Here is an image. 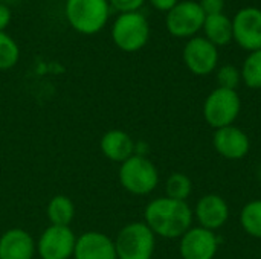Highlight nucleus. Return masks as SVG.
<instances>
[{"label":"nucleus","instance_id":"obj_24","mask_svg":"<svg viewBox=\"0 0 261 259\" xmlns=\"http://www.w3.org/2000/svg\"><path fill=\"white\" fill-rule=\"evenodd\" d=\"M145 2L147 0H109L110 6L115 8L116 11H119V14L139 11L144 6Z\"/></svg>","mask_w":261,"mask_h":259},{"label":"nucleus","instance_id":"obj_25","mask_svg":"<svg viewBox=\"0 0 261 259\" xmlns=\"http://www.w3.org/2000/svg\"><path fill=\"white\" fill-rule=\"evenodd\" d=\"M199 5L205 15L223 14V9H225V0H200Z\"/></svg>","mask_w":261,"mask_h":259},{"label":"nucleus","instance_id":"obj_27","mask_svg":"<svg viewBox=\"0 0 261 259\" xmlns=\"http://www.w3.org/2000/svg\"><path fill=\"white\" fill-rule=\"evenodd\" d=\"M150 5L156 9V11H161V12H168L171 8H174L180 0H148Z\"/></svg>","mask_w":261,"mask_h":259},{"label":"nucleus","instance_id":"obj_14","mask_svg":"<svg viewBox=\"0 0 261 259\" xmlns=\"http://www.w3.org/2000/svg\"><path fill=\"white\" fill-rule=\"evenodd\" d=\"M75 259H118L115 241L104 232L89 231L76 237Z\"/></svg>","mask_w":261,"mask_h":259},{"label":"nucleus","instance_id":"obj_4","mask_svg":"<svg viewBox=\"0 0 261 259\" xmlns=\"http://www.w3.org/2000/svg\"><path fill=\"white\" fill-rule=\"evenodd\" d=\"M113 241L118 259H151L156 249V235L144 221L125 224Z\"/></svg>","mask_w":261,"mask_h":259},{"label":"nucleus","instance_id":"obj_2","mask_svg":"<svg viewBox=\"0 0 261 259\" xmlns=\"http://www.w3.org/2000/svg\"><path fill=\"white\" fill-rule=\"evenodd\" d=\"M110 8L109 0H66L64 15L76 32L95 35L106 27Z\"/></svg>","mask_w":261,"mask_h":259},{"label":"nucleus","instance_id":"obj_3","mask_svg":"<svg viewBox=\"0 0 261 259\" xmlns=\"http://www.w3.org/2000/svg\"><path fill=\"white\" fill-rule=\"evenodd\" d=\"M119 183L133 195H148L159 185L156 165L144 154H133L119 166Z\"/></svg>","mask_w":261,"mask_h":259},{"label":"nucleus","instance_id":"obj_8","mask_svg":"<svg viewBox=\"0 0 261 259\" xmlns=\"http://www.w3.org/2000/svg\"><path fill=\"white\" fill-rule=\"evenodd\" d=\"M76 237L69 226H47L38 241L37 253L40 259H70L73 258Z\"/></svg>","mask_w":261,"mask_h":259},{"label":"nucleus","instance_id":"obj_18","mask_svg":"<svg viewBox=\"0 0 261 259\" xmlns=\"http://www.w3.org/2000/svg\"><path fill=\"white\" fill-rule=\"evenodd\" d=\"M46 215L54 226H69L75 218V205L67 195H55L46 208Z\"/></svg>","mask_w":261,"mask_h":259},{"label":"nucleus","instance_id":"obj_1","mask_svg":"<svg viewBox=\"0 0 261 259\" xmlns=\"http://www.w3.org/2000/svg\"><path fill=\"white\" fill-rule=\"evenodd\" d=\"M194 214L187 202L159 197L151 200L144 211V223L156 237L165 240L180 238L193 227Z\"/></svg>","mask_w":261,"mask_h":259},{"label":"nucleus","instance_id":"obj_13","mask_svg":"<svg viewBox=\"0 0 261 259\" xmlns=\"http://www.w3.org/2000/svg\"><path fill=\"white\" fill-rule=\"evenodd\" d=\"M213 145L214 150L226 160H240L246 157L251 150L249 136L236 125L216 130Z\"/></svg>","mask_w":261,"mask_h":259},{"label":"nucleus","instance_id":"obj_17","mask_svg":"<svg viewBox=\"0 0 261 259\" xmlns=\"http://www.w3.org/2000/svg\"><path fill=\"white\" fill-rule=\"evenodd\" d=\"M202 31L203 37L214 46H226L232 41V18L226 14L206 15Z\"/></svg>","mask_w":261,"mask_h":259},{"label":"nucleus","instance_id":"obj_16","mask_svg":"<svg viewBox=\"0 0 261 259\" xmlns=\"http://www.w3.org/2000/svg\"><path fill=\"white\" fill-rule=\"evenodd\" d=\"M99 147L106 159L119 165L136 154V143L133 137L127 131L118 128L106 131L101 137Z\"/></svg>","mask_w":261,"mask_h":259},{"label":"nucleus","instance_id":"obj_21","mask_svg":"<svg viewBox=\"0 0 261 259\" xmlns=\"http://www.w3.org/2000/svg\"><path fill=\"white\" fill-rule=\"evenodd\" d=\"M193 192V182L184 172H173L165 182V197L187 202V198Z\"/></svg>","mask_w":261,"mask_h":259},{"label":"nucleus","instance_id":"obj_28","mask_svg":"<svg viewBox=\"0 0 261 259\" xmlns=\"http://www.w3.org/2000/svg\"><path fill=\"white\" fill-rule=\"evenodd\" d=\"M258 177H260V180H261V165H260V168H258Z\"/></svg>","mask_w":261,"mask_h":259},{"label":"nucleus","instance_id":"obj_19","mask_svg":"<svg viewBox=\"0 0 261 259\" xmlns=\"http://www.w3.org/2000/svg\"><path fill=\"white\" fill-rule=\"evenodd\" d=\"M240 224L249 237L261 240V200H252L243 206Z\"/></svg>","mask_w":261,"mask_h":259},{"label":"nucleus","instance_id":"obj_11","mask_svg":"<svg viewBox=\"0 0 261 259\" xmlns=\"http://www.w3.org/2000/svg\"><path fill=\"white\" fill-rule=\"evenodd\" d=\"M219 246L220 240L216 232L197 226L180 237L179 253L182 259H214Z\"/></svg>","mask_w":261,"mask_h":259},{"label":"nucleus","instance_id":"obj_9","mask_svg":"<svg viewBox=\"0 0 261 259\" xmlns=\"http://www.w3.org/2000/svg\"><path fill=\"white\" fill-rule=\"evenodd\" d=\"M182 58L191 73L197 76H206L217 69L219 47L208 41L205 37L196 35L190 38L184 46Z\"/></svg>","mask_w":261,"mask_h":259},{"label":"nucleus","instance_id":"obj_20","mask_svg":"<svg viewBox=\"0 0 261 259\" xmlns=\"http://www.w3.org/2000/svg\"><path fill=\"white\" fill-rule=\"evenodd\" d=\"M242 81L245 82L246 87L252 90H260L261 89V49L249 52L246 56L242 69Z\"/></svg>","mask_w":261,"mask_h":259},{"label":"nucleus","instance_id":"obj_29","mask_svg":"<svg viewBox=\"0 0 261 259\" xmlns=\"http://www.w3.org/2000/svg\"><path fill=\"white\" fill-rule=\"evenodd\" d=\"M0 2L3 3V2H15V0H0Z\"/></svg>","mask_w":261,"mask_h":259},{"label":"nucleus","instance_id":"obj_7","mask_svg":"<svg viewBox=\"0 0 261 259\" xmlns=\"http://www.w3.org/2000/svg\"><path fill=\"white\" fill-rule=\"evenodd\" d=\"M205 18L199 2L182 0L167 12L165 26L173 37L190 40L202 31Z\"/></svg>","mask_w":261,"mask_h":259},{"label":"nucleus","instance_id":"obj_10","mask_svg":"<svg viewBox=\"0 0 261 259\" xmlns=\"http://www.w3.org/2000/svg\"><path fill=\"white\" fill-rule=\"evenodd\" d=\"M232 40L245 50L261 49V9L257 6L242 8L232 18Z\"/></svg>","mask_w":261,"mask_h":259},{"label":"nucleus","instance_id":"obj_22","mask_svg":"<svg viewBox=\"0 0 261 259\" xmlns=\"http://www.w3.org/2000/svg\"><path fill=\"white\" fill-rule=\"evenodd\" d=\"M20 60V47L17 41L6 32H0V70L12 69Z\"/></svg>","mask_w":261,"mask_h":259},{"label":"nucleus","instance_id":"obj_23","mask_svg":"<svg viewBox=\"0 0 261 259\" xmlns=\"http://www.w3.org/2000/svg\"><path fill=\"white\" fill-rule=\"evenodd\" d=\"M217 82L219 87L228 90H237L239 84L242 82L240 70L232 64H225L217 70Z\"/></svg>","mask_w":261,"mask_h":259},{"label":"nucleus","instance_id":"obj_26","mask_svg":"<svg viewBox=\"0 0 261 259\" xmlns=\"http://www.w3.org/2000/svg\"><path fill=\"white\" fill-rule=\"evenodd\" d=\"M12 20V11L9 9L8 5L0 2V32H5V29L9 26Z\"/></svg>","mask_w":261,"mask_h":259},{"label":"nucleus","instance_id":"obj_15","mask_svg":"<svg viewBox=\"0 0 261 259\" xmlns=\"http://www.w3.org/2000/svg\"><path fill=\"white\" fill-rule=\"evenodd\" d=\"M37 243L32 235L21 229L12 227L0 237V259H34Z\"/></svg>","mask_w":261,"mask_h":259},{"label":"nucleus","instance_id":"obj_6","mask_svg":"<svg viewBox=\"0 0 261 259\" xmlns=\"http://www.w3.org/2000/svg\"><path fill=\"white\" fill-rule=\"evenodd\" d=\"M242 110V101L237 90L214 89L203 102V118L214 130L234 125Z\"/></svg>","mask_w":261,"mask_h":259},{"label":"nucleus","instance_id":"obj_5","mask_svg":"<svg viewBox=\"0 0 261 259\" xmlns=\"http://www.w3.org/2000/svg\"><path fill=\"white\" fill-rule=\"evenodd\" d=\"M112 40L122 52L133 53L141 50L150 40L147 17L139 11L119 14L112 26Z\"/></svg>","mask_w":261,"mask_h":259},{"label":"nucleus","instance_id":"obj_12","mask_svg":"<svg viewBox=\"0 0 261 259\" xmlns=\"http://www.w3.org/2000/svg\"><path fill=\"white\" fill-rule=\"evenodd\" d=\"M193 214L200 227L216 232L228 223L229 206L223 197L217 194H206L196 203Z\"/></svg>","mask_w":261,"mask_h":259}]
</instances>
